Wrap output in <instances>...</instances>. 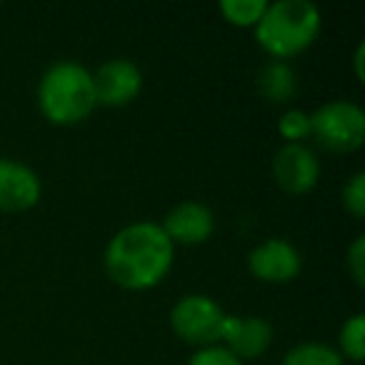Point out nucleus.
Returning a JSON list of instances; mask_svg holds the SVG:
<instances>
[{
    "label": "nucleus",
    "instance_id": "nucleus-1",
    "mask_svg": "<svg viewBox=\"0 0 365 365\" xmlns=\"http://www.w3.org/2000/svg\"><path fill=\"white\" fill-rule=\"evenodd\" d=\"M175 260V245L153 220H138L120 228L106 245L103 265L118 288L143 293L168 278Z\"/></svg>",
    "mask_w": 365,
    "mask_h": 365
},
{
    "label": "nucleus",
    "instance_id": "nucleus-2",
    "mask_svg": "<svg viewBox=\"0 0 365 365\" xmlns=\"http://www.w3.org/2000/svg\"><path fill=\"white\" fill-rule=\"evenodd\" d=\"M323 18L310 0H275L258 21L255 41L273 61H290L305 53L320 36Z\"/></svg>",
    "mask_w": 365,
    "mask_h": 365
},
{
    "label": "nucleus",
    "instance_id": "nucleus-3",
    "mask_svg": "<svg viewBox=\"0 0 365 365\" xmlns=\"http://www.w3.org/2000/svg\"><path fill=\"white\" fill-rule=\"evenodd\" d=\"M38 108L53 125L71 128L83 123L98 108L93 71L78 61L53 63L38 83Z\"/></svg>",
    "mask_w": 365,
    "mask_h": 365
},
{
    "label": "nucleus",
    "instance_id": "nucleus-4",
    "mask_svg": "<svg viewBox=\"0 0 365 365\" xmlns=\"http://www.w3.org/2000/svg\"><path fill=\"white\" fill-rule=\"evenodd\" d=\"M310 135L330 153H355L365 143V110L353 101H328L310 113Z\"/></svg>",
    "mask_w": 365,
    "mask_h": 365
},
{
    "label": "nucleus",
    "instance_id": "nucleus-5",
    "mask_svg": "<svg viewBox=\"0 0 365 365\" xmlns=\"http://www.w3.org/2000/svg\"><path fill=\"white\" fill-rule=\"evenodd\" d=\"M225 310L210 295L190 293L175 300L170 308V328L182 343L195 345V348H210L220 345L223 335Z\"/></svg>",
    "mask_w": 365,
    "mask_h": 365
},
{
    "label": "nucleus",
    "instance_id": "nucleus-6",
    "mask_svg": "<svg viewBox=\"0 0 365 365\" xmlns=\"http://www.w3.org/2000/svg\"><path fill=\"white\" fill-rule=\"evenodd\" d=\"M273 178L290 195H305L320 180V160L305 143H283L273 155Z\"/></svg>",
    "mask_w": 365,
    "mask_h": 365
},
{
    "label": "nucleus",
    "instance_id": "nucleus-7",
    "mask_svg": "<svg viewBox=\"0 0 365 365\" xmlns=\"http://www.w3.org/2000/svg\"><path fill=\"white\" fill-rule=\"evenodd\" d=\"M248 270L268 285L293 283L303 270L300 250L285 238H265L248 253Z\"/></svg>",
    "mask_w": 365,
    "mask_h": 365
},
{
    "label": "nucleus",
    "instance_id": "nucleus-8",
    "mask_svg": "<svg viewBox=\"0 0 365 365\" xmlns=\"http://www.w3.org/2000/svg\"><path fill=\"white\" fill-rule=\"evenodd\" d=\"M143 71L138 63L128 58H113L106 61L93 73V88H96V103L106 108H125L140 96L143 91Z\"/></svg>",
    "mask_w": 365,
    "mask_h": 365
},
{
    "label": "nucleus",
    "instance_id": "nucleus-9",
    "mask_svg": "<svg viewBox=\"0 0 365 365\" xmlns=\"http://www.w3.org/2000/svg\"><path fill=\"white\" fill-rule=\"evenodd\" d=\"M273 325L270 320L260 318V315H235L228 313L223 323V335H220V345L228 350L230 355L248 363V360H258L265 355L273 345Z\"/></svg>",
    "mask_w": 365,
    "mask_h": 365
},
{
    "label": "nucleus",
    "instance_id": "nucleus-10",
    "mask_svg": "<svg viewBox=\"0 0 365 365\" xmlns=\"http://www.w3.org/2000/svg\"><path fill=\"white\" fill-rule=\"evenodd\" d=\"M43 182L31 165L16 158H0V210L26 213L41 203Z\"/></svg>",
    "mask_w": 365,
    "mask_h": 365
},
{
    "label": "nucleus",
    "instance_id": "nucleus-11",
    "mask_svg": "<svg viewBox=\"0 0 365 365\" xmlns=\"http://www.w3.org/2000/svg\"><path fill=\"white\" fill-rule=\"evenodd\" d=\"M160 228L165 230L173 245L195 248V245L208 243L210 235L215 233V215L200 200H180L168 210Z\"/></svg>",
    "mask_w": 365,
    "mask_h": 365
},
{
    "label": "nucleus",
    "instance_id": "nucleus-12",
    "mask_svg": "<svg viewBox=\"0 0 365 365\" xmlns=\"http://www.w3.org/2000/svg\"><path fill=\"white\" fill-rule=\"evenodd\" d=\"M258 93L273 106L293 101L298 93V76L288 61H270L258 73Z\"/></svg>",
    "mask_w": 365,
    "mask_h": 365
},
{
    "label": "nucleus",
    "instance_id": "nucleus-13",
    "mask_svg": "<svg viewBox=\"0 0 365 365\" xmlns=\"http://www.w3.org/2000/svg\"><path fill=\"white\" fill-rule=\"evenodd\" d=\"M280 365H345L338 348L320 340H303L283 355Z\"/></svg>",
    "mask_w": 365,
    "mask_h": 365
},
{
    "label": "nucleus",
    "instance_id": "nucleus-14",
    "mask_svg": "<svg viewBox=\"0 0 365 365\" xmlns=\"http://www.w3.org/2000/svg\"><path fill=\"white\" fill-rule=\"evenodd\" d=\"M338 353L343 360H353V363H363L365 360V315L353 313L338 333Z\"/></svg>",
    "mask_w": 365,
    "mask_h": 365
},
{
    "label": "nucleus",
    "instance_id": "nucleus-15",
    "mask_svg": "<svg viewBox=\"0 0 365 365\" xmlns=\"http://www.w3.org/2000/svg\"><path fill=\"white\" fill-rule=\"evenodd\" d=\"M265 8H268V0H220L218 3L223 21L233 28H255Z\"/></svg>",
    "mask_w": 365,
    "mask_h": 365
},
{
    "label": "nucleus",
    "instance_id": "nucleus-16",
    "mask_svg": "<svg viewBox=\"0 0 365 365\" xmlns=\"http://www.w3.org/2000/svg\"><path fill=\"white\" fill-rule=\"evenodd\" d=\"M278 135L283 143H305L310 138V113L300 108H288L278 118Z\"/></svg>",
    "mask_w": 365,
    "mask_h": 365
},
{
    "label": "nucleus",
    "instance_id": "nucleus-17",
    "mask_svg": "<svg viewBox=\"0 0 365 365\" xmlns=\"http://www.w3.org/2000/svg\"><path fill=\"white\" fill-rule=\"evenodd\" d=\"M340 200L343 208L348 210L353 218H365V173L358 170L345 180L343 190H340Z\"/></svg>",
    "mask_w": 365,
    "mask_h": 365
},
{
    "label": "nucleus",
    "instance_id": "nucleus-18",
    "mask_svg": "<svg viewBox=\"0 0 365 365\" xmlns=\"http://www.w3.org/2000/svg\"><path fill=\"white\" fill-rule=\"evenodd\" d=\"M345 268H348L350 278L355 280V285L363 288L365 285V235H358V238L350 243V248L345 250Z\"/></svg>",
    "mask_w": 365,
    "mask_h": 365
},
{
    "label": "nucleus",
    "instance_id": "nucleus-19",
    "mask_svg": "<svg viewBox=\"0 0 365 365\" xmlns=\"http://www.w3.org/2000/svg\"><path fill=\"white\" fill-rule=\"evenodd\" d=\"M188 365H245L235 355H230L223 345H210V348H198Z\"/></svg>",
    "mask_w": 365,
    "mask_h": 365
},
{
    "label": "nucleus",
    "instance_id": "nucleus-20",
    "mask_svg": "<svg viewBox=\"0 0 365 365\" xmlns=\"http://www.w3.org/2000/svg\"><path fill=\"white\" fill-rule=\"evenodd\" d=\"M363 56H365V46L360 43L355 48V58H353V66H355V76H358L360 83H365V71H363Z\"/></svg>",
    "mask_w": 365,
    "mask_h": 365
}]
</instances>
